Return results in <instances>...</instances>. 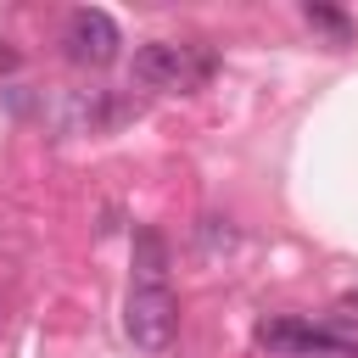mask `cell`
Instances as JSON below:
<instances>
[{
    "label": "cell",
    "instance_id": "obj_5",
    "mask_svg": "<svg viewBox=\"0 0 358 358\" xmlns=\"http://www.w3.org/2000/svg\"><path fill=\"white\" fill-rule=\"evenodd\" d=\"M129 285H168V241L151 224L134 229V280Z\"/></svg>",
    "mask_w": 358,
    "mask_h": 358
},
{
    "label": "cell",
    "instance_id": "obj_3",
    "mask_svg": "<svg viewBox=\"0 0 358 358\" xmlns=\"http://www.w3.org/2000/svg\"><path fill=\"white\" fill-rule=\"evenodd\" d=\"M257 347L280 352V358H358L352 336H341L330 324H313V319H263Z\"/></svg>",
    "mask_w": 358,
    "mask_h": 358
},
{
    "label": "cell",
    "instance_id": "obj_2",
    "mask_svg": "<svg viewBox=\"0 0 358 358\" xmlns=\"http://www.w3.org/2000/svg\"><path fill=\"white\" fill-rule=\"evenodd\" d=\"M123 330L140 352H168L173 336H179V296L173 285H129V302H123Z\"/></svg>",
    "mask_w": 358,
    "mask_h": 358
},
{
    "label": "cell",
    "instance_id": "obj_4",
    "mask_svg": "<svg viewBox=\"0 0 358 358\" xmlns=\"http://www.w3.org/2000/svg\"><path fill=\"white\" fill-rule=\"evenodd\" d=\"M117 45H123V34H117L112 11H101V6L67 11V22H62V56L73 67H106V62H117Z\"/></svg>",
    "mask_w": 358,
    "mask_h": 358
},
{
    "label": "cell",
    "instance_id": "obj_1",
    "mask_svg": "<svg viewBox=\"0 0 358 358\" xmlns=\"http://www.w3.org/2000/svg\"><path fill=\"white\" fill-rule=\"evenodd\" d=\"M129 73L145 90H201L218 73V56L201 39H151V45L134 50Z\"/></svg>",
    "mask_w": 358,
    "mask_h": 358
},
{
    "label": "cell",
    "instance_id": "obj_6",
    "mask_svg": "<svg viewBox=\"0 0 358 358\" xmlns=\"http://www.w3.org/2000/svg\"><path fill=\"white\" fill-rule=\"evenodd\" d=\"M302 22H308V28H324L336 45H347V39H352V17H347V11H336V6H313V0H308V6H302Z\"/></svg>",
    "mask_w": 358,
    "mask_h": 358
}]
</instances>
